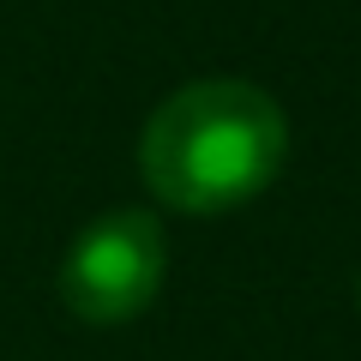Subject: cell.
Wrapping results in <instances>:
<instances>
[{
	"label": "cell",
	"mask_w": 361,
	"mask_h": 361,
	"mask_svg": "<svg viewBox=\"0 0 361 361\" xmlns=\"http://www.w3.org/2000/svg\"><path fill=\"white\" fill-rule=\"evenodd\" d=\"M289 157V121L247 78H193L139 133V175L169 211L211 217L259 199Z\"/></svg>",
	"instance_id": "cell-1"
},
{
	"label": "cell",
	"mask_w": 361,
	"mask_h": 361,
	"mask_svg": "<svg viewBox=\"0 0 361 361\" xmlns=\"http://www.w3.org/2000/svg\"><path fill=\"white\" fill-rule=\"evenodd\" d=\"M163 223L151 211H103L78 229V241L61 259V307L85 325H127L163 289Z\"/></svg>",
	"instance_id": "cell-2"
},
{
	"label": "cell",
	"mask_w": 361,
	"mask_h": 361,
	"mask_svg": "<svg viewBox=\"0 0 361 361\" xmlns=\"http://www.w3.org/2000/svg\"><path fill=\"white\" fill-rule=\"evenodd\" d=\"M355 307H361V277H355Z\"/></svg>",
	"instance_id": "cell-3"
}]
</instances>
